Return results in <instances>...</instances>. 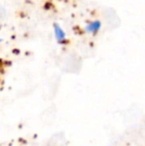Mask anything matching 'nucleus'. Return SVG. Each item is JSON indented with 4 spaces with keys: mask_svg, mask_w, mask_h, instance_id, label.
Wrapping results in <instances>:
<instances>
[{
    "mask_svg": "<svg viewBox=\"0 0 145 146\" xmlns=\"http://www.w3.org/2000/svg\"><path fill=\"white\" fill-rule=\"evenodd\" d=\"M54 30H55V36L56 39L60 44H63L66 41V34H65L64 30L58 25V24H55L54 25Z\"/></svg>",
    "mask_w": 145,
    "mask_h": 146,
    "instance_id": "obj_1",
    "label": "nucleus"
},
{
    "mask_svg": "<svg viewBox=\"0 0 145 146\" xmlns=\"http://www.w3.org/2000/svg\"><path fill=\"white\" fill-rule=\"evenodd\" d=\"M101 28V22L99 21H93L91 22L89 24H87V26L85 27V30L89 33H97Z\"/></svg>",
    "mask_w": 145,
    "mask_h": 146,
    "instance_id": "obj_2",
    "label": "nucleus"
}]
</instances>
